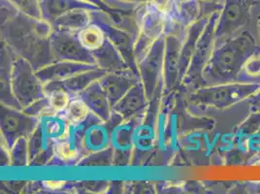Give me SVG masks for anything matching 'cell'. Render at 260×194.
<instances>
[{"instance_id":"d6a6232c","label":"cell","mask_w":260,"mask_h":194,"mask_svg":"<svg viewBox=\"0 0 260 194\" xmlns=\"http://www.w3.org/2000/svg\"><path fill=\"white\" fill-rule=\"evenodd\" d=\"M113 159V151L110 149H102L93 151L91 154L87 155L83 161L79 162L81 166H109Z\"/></svg>"},{"instance_id":"ac0fdd59","label":"cell","mask_w":260,"mask_h":194,"mask_svg":"<svg viewBox=\"0 0 260 194\" xmlns=\"http://www.w3.org/2000/svg\"><path fill=\"white\" fill-rule=\"evenodd\" d=\"M42 20L50 25L65 13L74 9H88L91 11L103 10L98 5L85 0H40Z\"/></svg>"},{"instance_id":"f35d334b","label":"cell","mask_w":260,"mask_h":194,"mask_svg":"<svg viewBox=\"0 0 260 194\" xmlns=\"http://www.w3.org/2000/svg\"><path fill=\"white\" fill-rule=\"evenodd\" d=\"M85 1H87V2H90V3H93V4H95V5H98V6L101 7L102 9L108 8V5L105 3L104 0H85Z\"/></svg>"},{"instance_id":"277c9868","label":"cell","mask_w":260,"mask_h":194,"mask_svg":"<svg viewBox=\"0 0 260 194\" xmlns=\"http://www.w3.org/2000/svg\"><path fill=\"white\" fill-rule=\"evenodd\" d=\"M11 88L22 110L47 96L45 86L32 64L19 55H16L12 64Z\"/></svg>"},{"instance_id":"7402d4cb","label":"cell","mask_w":260,"mask_h":194,"mask_svg":"<svg viewBox=\"0 0 260 194\" xmlns=\"http://www.w3.org/2000/svg\"><path fill=\"white\" fill-rule=\"evenodd\" d=\"M107 72L100 68H94L86 72L77 74L67 80L61 82H54L51 84H47L45 86H61L66 88L73 96H76L87 86L99 81Z\"/></svg>"},{"instance_id":"d4e9b609","label":"cell","mask_w":260,"mask_h":194,"mask_svg":"<svg viewBox=\"0 0 260 194\" xmlns=\"http://www.w3.org/2000/svg\"><path fill=\"white\" fill-rule=\"evenodd\" d=\"M90 115L91 112L85 101L76 95L73 96L64 112L58 116L64 119L71 126H76L85 123L90 117Z\"/></svg>"},{"instance_id":"d6986e66","label":"cell","mask_w":260,"mask_h":194,"mask_svg":"<svg viewBox=\"0 0 260 194\" xmlns=\"http://www.w3.org/2000/svg\"><path fill=\"white\" fill-rule=\"evenodd\" d=\"M91 54L94 57L95 64L98 65V68L104 70L107 73L121 72L130 69L122 54H120L119 50L109 39H106L102 47Z\"/></svg>"},{"instance_id":"ab89813d","label":"cell","mask_w":260,"mask_h":194,"mask_svg":"<svg viewBox=\"0 0 260 194\" xmlns=\"http://www.w3.org/2000/svg\"><path fill=\"white\" fill-rule=\"evenodd\" d=\"M207 4H214V5H222L223 0H200Z\"/></svg>"},{"instance_id":"f546056e","label":"cell","mask_w":260,"mask_h":194,"mask_svg":"<svg viewBox=\"0 0 260 194\" xmlns=\"http://www.w3.org/2000/svg\"><path fill=\"white\" fill-rule=\"evenodd\" d=\"M249 113V117L239 126L235 133V142L238 146L250 135L260 130V112Z\"/></svg>"},{"instance_id":"9c48e42d","label":"cell","mask_w":260,"mask_h":194,"mask_svg":"<svg viewBox=\"0 0 260 194\" xmlns=\"http://www.w3.org/2000/svg\"><path fill=\"white\" fill-rule=\"evenodd\" d=\"M164 51L165 35L153 43L149 53L137 65L140 81L149 99L154 94L160 80H162Z\"/></svg>"},{"instance_id":"603a6c76","label":"cell","mask_w":260,"mask_h":194,"mask_svg":"<svg viewBox=\"0 0 260 194\" xmlns=\"http://www.w3.org/2000/svg\"><path fill=\"white\" fill-rule=\"evenodd\" d=\"M77 37L82 46L89 52H94L105 43L107 37L103 28L98 22H91L77 33Z\"/></svg>"},{"instance_id":"2e32d148","label":"cell","mask_w":260,"mask_h":194,"mask_svg":"<svg viewBox=\"0 0 260 194\" xmlns=\"http://www.w3.org/2000/svg\"><path fill=\"white\" fill-rule=\"evenodd\" d=\"M212 15V14H211ZM211 15H205L200 18L198 21L192 23L186 28L184 33L182 50H181V59H180V77L179 82H183L184 76L186 74L188 67L190 64L191 58L194 54L197 43L206 27L207 23Z\"/></svg>"},{"instance_id":"7a4b0ae2","label":"cell","mask_w":260,"mask_h":194,"mask_svg":"<svg viewBox=\"0 0 260 194\" xmlns=\"http://www.w3.org/2000/svg\"><path fill=\"white\" fill-rule=\"evenodd\" d=\"M258 52V41L249 29L217 44L202 73L201 86L237 82L245 62Z\"/></svg>"},{"instance_id":"74e56055","label":"cell","mask_w":260,"mask_h":194,"mask_svg":"<svg viewBox=\"0 0 260 194\" xmlns=\"http://www.w3.org/2000/svg\"><path fill=\"white\" fill-rule=\"evenodd\" d=\"M116 1L123 2V3H129V4H136V5L140 6L142 4L149 3V1H150V0H116Z\"/></svg>"},{"instance_id":"484cf974","label":"cell","mask_w":260,"mask_h":194,"mask_svg":"<svg viewBox=\"0 0 260 194\" xmlns=\"http://www.w3.org/2000/svg\"><path fill=\"white\" fill-rule=\"evenodd\" d=\"M46 121L42 124L44 133L48 139L56 140L70 137V124L60 116H54L46 118Z\"/></svg>"},{"instance_id":"ba28073f","label":"cell","mask_w":260,"mask_h":194,"mask_svg":"<svg viewBox=\"0 0 260 194\" xmlns=\"http://www.w3.org/2000/svg\"><path fill=\"white\" fill-rule=\"evenodd\" d=\"M50 44L54 61H73L95 64L91 52L80 43L76 33L54 31L50 35Z\"/></svg>"},{"instance_id":"60d3db41","label":"cell","mask_w":260,"mask_h":194,"mask_svg":"<svg viewBox=\"0 0 260 194\" xmlns=\"http://www.w3.org/2000/svg\"><path fill=\"white\" fill-rule=\"evenodd\" d=\"M256 34H257V41H258L260 49V16L256 21Z\"/></svg>"},{"instance_id":"e575fe53","label":"cell","mask_w":260,"mask_h":194,"mask_svg":"<svg viewBox=\"0 0 260 194\" xmlns=\"http://www.w3.org/2000/svg\"><path fill=\"white\" fill-rule=\"evenodd\" d=\"M85 188L91 191V192H102L106 189H108V186L110 185V183L108 182H91V181H88V182H85L83 183Z\"/></svg>"},{"instance_id":"ffe728a7","label":"cell","mask_w":260,"mask_h":194,"mask_svg":"<svg viewBox=\"0 0 260 194\" xmlns=\"http://www.w3.org/2000/svg\"><path fill=\"white\" fill-rule=\"evenodd\" d=\"M203 16V2L200 0L177 1L173 15L168 21L176 23L182 28H187Z\"/></svg>"},{"instance_id":"8fae6325","label":"cell","mask_w":260,"mask_h":194,"mask_svg":"<svg viewBox=\"0 0 260 194\" xmlns=\"http://www.w3.org/2000/svg\"><path fill=\"white\" fill-rule=\"evenodd\" d=\"M136 24L139 28L138 34L155 42L167 33L168 18L150 3H145L137 9Z\"/></svg>"},{"instance_id":"e0dca14e","label":"cell","mask_w":260,"mask_h":194,"mask_svg":"<svg viewBox=\"0 0 260 194\" xmlns=\"http://www.w3.org/2000/svg\"><path fill=\"white\" fill-rule=\"evenodd\" d=\"M77 96L85 101L92 115H94L103 123L108 122L113 114V107L105 91L100 86L99 81L87 86Z\"/></svg>"},{"instance_id":"b9f144b4","label":"cell","mask_w":260,"mask_h":194,"mask_svg":"<svg viewBox=\"0 0 260 194\" xmlns=\"http://www.w3.org/2000/svg\"><path fill=\"white\" fill-rule=\"evenodd\" d=\"M178 1H184V0H178Z\"/></svg>"},{"instance_id":"83f0119b","label":"cell","mask_w":260,"mask_h":194,"mask_svg":"<svg viewBox=\"0 0 260 194\" xmlns=\"http://www.w3.org/2000/svg\"><path fill=\"white\" fill-rule=\"evenodd\" d=\"M237 82L260 84V52L251 55L245 62L239 74Z\"/></svg>"},{"instance_id":"9a60e30c","label":"cell","mask_w":260,"mask_h":194,"mask_svg":"<svg viewBox=\"0 0 260 194\" xmlns=\"http://www.w3.org/2000/svg\"><path fill=\"white\" fill-rule=\"evenodd\" d=\"M148 104L149 98L140 81L132 86L113 107V113L118 115L122 120H129L144 112Z\"/></svg>"},{"instance_id":"6da1fadb","label":"cell","mask_w":260,"mask_h":194,"mask_svg":"<svg viewBox=\"0 0 260 194\" xmlns=\"http://www.w3.org/2000/svg\"><path fill=\"white\" fill-rule=\"evenodd\" d=\"M52 26L43 20H35L22 13L1 23V37L16 55L22 56L37 71L54 62L50 35Z\"/></svg>"},{"instance_id":"3957f363","label":"cell","mask_w":260,"mask_h":194,"mask_svg":"<svg viewBox=\"0 0 260 194\" xmlns=\"http://www.w3.org/2000/svg\"><path fill=\"white\" fill-rule=\"evenodd\" d=\"M259 86L260 84L241 82L200 86L189 95V101L197 106L223 110L246 101L257 91Z\"/></svg>"},{"instance_id":"4316f807","label":"cell","mask_w":260,"mask_h":194,"mask_svg":"<svg viewBox=\"0 0 260 194\" xmlns=\"http://www.w3.org/2000/svg\"><path fill=\"white\" fill-rule=\"evenodd\" d=\"M54 153L56 159L64 163L76 161L80 156V150L70 137L54 140Z\"/></svg>"},{"instance_id":"5bb4252c","label":"cell","mask_w":260,"mask_h":194,"mask_svg":"<svg viewBox=\"0 0 260 194\" xmlns=\"http://www.w3.org/2000/svg\"><path fill=\"white\" fill-rule=\"evenodd\" d=\"M98 68L96 64H87L73 61H54L36 71L44 86L54 82H61L73 76Z\"/></svg>"},{"instance_id":"cb8c5ba5","label":"cell","mask_w":260,"mask_h":194,"mask_svg":"<svg viewBox=\"0 0 260 194\" xmlns=\"http://www.w3.org/2000/svg\"><path fill=\"white\" fill-rule=\"evenodd\" d=\"M45 92L48 97L49 109L53 117L63 113L73 98V95L61 86H45Z\"/></svg>"},{"instance_id":"7c38bea8","label":"cell","mask_w":260,"mask_h":194,"mask_svg":"<svg viewBox=\"0 0 260 194\" xmlns=\"http://www.w3.org/2000/svg\"><path fill=\"white\" fill-rule=\"evenodd\" d=\"M184 37L176 33L165 34V51L163 61L162 82L164 88L171 90L179 82L180 59Z\"/></svg>"},{"instance_id":"8992f818","label":"cell","mask_w":260,"mask_h":194,"mask_svg":"<svg viewBox=\"0 0 260 194\" xmlns=\"http://www.w3.org/2000/svg\"><path fill=\"white\" fill-rule=\"evenodd\" d=\"M41 124V119L25 113L22 109L1 104V142L9 149L22 138H29Z\"/></svg>"},{"instance_id":"30bf717a","label":"cell","mask_w":260,"mask_h":194,"mask_svg":"<svg viewBox=\"0 0 260 194\" xmlns=\"http://www.w3.org/2000/svg\"><path fill=\"white\" fill-rule=\"evenodd\" d=\"M92 22H98V24L105 31L106 37L113 45L119 50L122 54L123 58L127 62L130 69L134 71L136 69L138 71L137 64L134 58V44L136 37L130 34L127 30L119 27L112 20L109 19L108 16L104 15L103 10L92 11ZM136 73V72H135Z\"/></svg>"},{"instance_id":"1f68e13d","label":"cell","mask_w":260,"mask_h":194,"mask_svg":"<svg viewBox=\"0 0 260 194\" xmlns=\"http://www.w3.org/2000/svg\"><path fill=\"white\" fill-rule=\"evenodd\" d=\"M12 5L23 15L35 20H42L40 0H8Z\"/></svg>"},{"instance_id":"44dd1931","label":"cell","mask_w":260,"mask_h":194,"mask_svg":"<svg viewBox=\"0 0 260 194\" xmlns=\"http://www.w3.org/2000/svg\"><path fill=\"white\" fill-rule=\"evenodd\" d=\"M91 13V10L84 8L71 10L56 19L51 26L54 31L77 33L92 22Z\"/></svg>"},{"instance_id":"8d00e7d4","label":"cell","mask_w":260,"mask_h":194,"mask_svg":"<svg viewBox=\"0 0 260 194\" xmlns=\"http://www.w3.org/2000/svg\"><path fill=\"white\" fill-rule=\"evenodd\" d=\"M42 184L49 190H60L66 184L65 181H43Z\"/></svg>"},{"instance_id":"d590c367","label":"cell","mask_w":260,"mask_h":194,"mask_svg":"<svg viewBox=\"0 0 260 194\" xmlns=\"http://www.w3.org/2000/svg\"><path fill=\"white\" fill-rule=\"evenodd\" d=\"M246 102L249 105V112H260V86L257 91L249 97V99H247Z\"/></svg>"},{"instance_id":"5b68a950","label":"cell","mask_w":260,"mask_h":194,"mask_svg":"<svg viewBox=\"0 0 260 194\" xmlns=\"http://www.w3.org/2000/svg\"><path fill=\"white\" fill-rule=\"evenodd\" d=\"M253 5L254 0H223L216 25L217 45L247 30Z\"/></svg>"},{"instance_id":"836d02e7","label":"cell","mask_w":260,"mask_h":194,"mask_svg":"<svg viewBox=\"0 0 260 194\" xmlns=\"http://www.w3.org/2000/svg\"><path fill=\"white\" fill-rule=\"evenodd\" d=\"M178 0H150L149 3L155 9L161 12L167 18H170L173 15Z\"/></svg>"},{"instance_id":"52a82bcc","label":"cell","mask_w":260,"mask_h":194,"mask_svg":"<svg viewBox=\"0 0 260 194\" xmlns=\"http://www.w3.org/2000/svg\"><path fill=\"white\" fill-rule=\"evenodd\" d=\"M219 10L214 12L207 23L206 27L202 33L195 50L194 54L191 58L188 70L184 76L183 83L186 86L202 85V73L205 69L212 54L215 51L216 40V25L219 15ZM199 86V87H200Z\"/></svg>"},{"instance_id":"4dcf8cb0","label":"cell","mask_w":260,"mask_h":194,"mask_svg":"<svg viewBox=\"0 0 260 194\" xmlns=\"http://www.w3.org/2000/svg\"><path fill=\"white\" fill-rule=\"evenodd\" d=\"M99 122H96L93 125H89V130L85 133V144H83V146L90 151H99V149L102 150L107 138V134L104 130L98 126Z\"/></svg>"},{"instance_id":"4fadbf2b","label":"cell","mask_w":260,"mask_h":194,"mask_svg":"<svg viewBox=\"0 0 260 194\" xmlns=\"http://www.w3.org/2000/svg\"><path fill=\"white\" fill-rule=\"evenodd\" d=\"M140 82V77L132 70L109 72L99 80V84L114 107L134 85Z\"/></svg>"},{"instance_id":"f1b7e54d","label":"cell","mask_w":260,"mask_h":194,"mask_svg":"<svg viewBox=\"0 0 260 194\" xmlns=\"http://www.w3.org/2000/svg\"><path fill=\"white\" fill-rule=\"evenodd\" d=\"M28 139L22 138L17 141L10 149V165L15 167H23L29 165Z\"/></svg>"}]
</instances>
